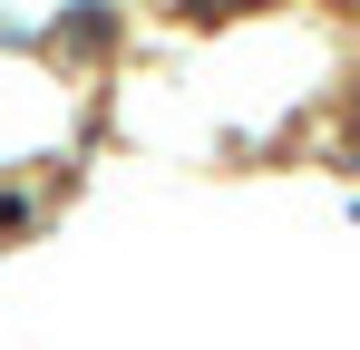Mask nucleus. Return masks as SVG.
Wrapping results in <instances>:
<instances>
[{"instance_id":"1","label":"nucleus","mask_w":360,"mask_h":350,"mask_svg":"<svg viewBox=\"0 0 360 350\" xmlns=\"http://www.w3.org/2000/svg\"><path fill=\"white\" fill-rule=\"evenodd\" d=\"M185 10H195V20H224V10H243V0H185Z\"/></svg>"}]
</instances>
